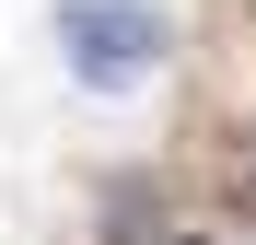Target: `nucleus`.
Masks as SVG:
<instances>
[{
    "label": "nucleus",
    "mask_w": 256,
    "mask_h": 245,
    "mask_svg": "<svg viewBox=\"0 0 256 245\" xmlns=\"http://www.w3.org/2000/svg\"><path fill=\"white\" fill-rule=\"evenodd\" d=\"M58 47H70V82L82 94H128L152 59H163V24L140 0H70L58 12Z\"/></svg>",
    "instance_id": "f257e3e1"
},
{
    "label": "nucleus",
    "mask_w": 256,
    "mask_h": 245,
    "mask_svg": "<svg viewBox=\"0 0 256 245\" xmlns=\"http://www.w3.org/2000/svg\"><path fill=\"white\" fill-rule=\"evenodd\" d=\"M198 245H210V233H198Z\"/></svg>",
    "instance_id": "f03ea898"
}]
</instances>
